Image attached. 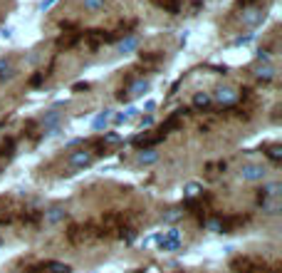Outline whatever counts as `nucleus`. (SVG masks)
Wrapping results in <instances>:
<instances>
[{
    "label": "nucleus",
    "instance_id": "f257e3e1",
    "mask_svg": "<svg viewBox=\"0 0 282 273\" xmlns=\"http://www.w3.org/2000/svg\"><path fill=\"white\" fill-rule=\"evenodd\" d=\"M129 226V219L124 211H107L97 221V239H119L121 229Z\"/></svg>",
    "mask_w": 282,
    "mask_h": 273
},
{
    "label": "nucleus",
    "instance_id": "f03ea898",
    "mask_svg": "<svg viewBox=\"0 0 282 273\" xmlns=\"http://www.w3.org/2000/svg\"><path fill=\"white\" fill-rule=\"evenodd\" d=\"M92 239H97V224H72L67 229V241L75 246H85Z\"/></svg>",
    "mask_w": 282,
    "mask_h": 273
},
{
    "label": "nucleus",
    "instance_id": "7ed1b4c3",
    "mask_svg": "<svg viewBox=\"0 0 282 273\" xmlns=\"http://www.w3.org/2000/svg\"><path fill=\"white\" fill-rule=\"evenodd\" d=\"M116 37H119V32H107V30H87V32H82V42H85L89 50H97L99 45L114 42Z\"/></svg>",
    "mask_w": 282,
    "mask_h": 273
},
{
    "label": "nucleus",
    "instance_id": "20e7f679",
    "mask_svg": "<svg viewBox=\"0 0 282 273\" xmlns=\"http://www.w3.org/2000/svg\"><path fill=\"white\" fill-rule=\"evenodd\" d=\"M265 268V263H260L253 256H238L230 261V271L233 273H260Z\"/></svg>",
    "mask_w": 282,
    "mask_h": 273
},
{
    "label": "nucleus",
    "instance_id": "39448f33",
    "mask_svg": "<svg viewBox=\"0 0 282 273\" xmlns=\"http://www.w3.org/2000/svg\"><path fill=\"white\" fill-rule=\"evenodd\" d=\"M25 273H72V266L62 263V261H40V263L25 268Z\"/></svg>",
    "mask_w": 282,
    "mask_h": 273
},
{
    "label": "nucleus",
    "instance_id": "423d86ee",
    "mask_svg": "<svg viewBox=\"0 0 282 273\" xmlns=\"http://www.w3.org/2000/svg\"><path fill=\"white\" fill-rule=\"evenodd\" d=\"M154 241L159 243L161 251H178L181 248V234H178V229H169V231L154 236Z\"/></svg>",
    "mask_w": 282,
    "mask_h": 273
},
{
    "label": "nucleus",
    "instance_id": "0eeeda50",
    "mask_svg": "<svg viewBox=\"0 0 282 273\" xmlns=\"http://www.w3.org/2000/svg\"><path fill=\"white\" fill-rule=\"evenodd\" d=\"M186 112H188V110H183V107H181V110H176L171 117H166V120L159 124V134H164V137H166L169 132H176V129L181 127V122H183V115H186Z\"/></svg>",
    "mask_w": 282,
    "mask_h": 273
},
{
    "label": "nucleus",
    "instance_id": "6e6552de",
    "mask_svg": "<svg viewBox=\"0 0 282 273\" xmlns=\"http://www.w3.org/2000/svg\"><path fill=\"white\" fill-rule=\"evenodd\" d=\"M82 42V32L77 30V28H72L69 32H62L59 37H57V50H72L75 45H80Z\"/></svg>",
    "mask_w": 282,
    "mask_h": 273
},
{
    "label": "nucleus",
    "instance_id": "1a4fd4ad",
    "mask_svg": "<svg viewBox=\"0 0 282 273\" xmlns=\"http://www.w3.org/2000/svg\"><path fill=\"white\" fill-rule=\"evenodd\" d=\"M92 161H94V152H89V149H80V152L69 154V167L72 169H85Z\"/></svg>",
    "mask_w": 282,
    "mask_h": 273
},
{
    "label": "nucleus",
    "instance_id": "9d476101",
    "mask_svg": "<svg viewBox=\"0 0 282 273\" xmlns=\"http://www.w3.org/2000/svg\"><path fill=\"white\" fill-rule=\"evenodd\" d=\"M265 167L262 164H245L243 169H240V177L245 179V182H262L265 179Z\"/></svg>",
    "mask_w": 282,
    "mask_h": 273
},
{
    "label": "nucleus",
    "instance_id": "9b49d317",
    "mask_svg": "<svg viewBox=\"0 0 282 273\" xmlns=\"http://www.w3.org/2000/svg\"><path fill=\"white\" fill-rule=\"evenodd\" d=\"M213 102H218L223 110H228V107H235V102H238V92L230 90V87H221V90L216 92Z\"/></svg>",
    "mask_w": 282,
    "mask_h": 273
},
{
    "label": "nucleus",
    "instance_id": "f8f14e48",
    "mask_svg": "<svg viewBox=\"0 0 282 273\" xmlns=\"http://www.w3.org/2000/svg\"><path fill=\"white\" fill-rule=\"evenodd\" d=\"M164 139H166V137L159 134V132H156V134L144 132V134H139V137H134V144H136L139 149H154V147H156L159 142H164Z\"/></svg>",
    "mask_w": 282,
    "mask_h": 273
},
{
    "label": "nucleus",
    "instance_id": "ddd939ff",
    "mask_svg": "<svg viewBox=\"0 0 282 273\" xmlns=\"http://www.w3.org/2000/svg\"><path fill=\"white\" fill-rule=\"evenodd\" d=\"M210 104H213V97H210L208 92H196V94H193V107H196V110L205 112V110H210Z\"/></svg>",
    "mask_w": 282,
    "mask_h": 273
},
{
    "label": "nucleus",
    "instance_id": "4468645a",
    "mask_svg": "<svg viewBox=\"0 0 282 273\" xmlns=\"http://www.w3.org/2000/svg\"><path fill=\"white\" fill-rule=\"evenodd\" d=\"M112 117H114L112 112H109V110H104L102 115H97V117H94V122H92V129H94V132H104V129L109 127Z\"/></svg>",
    "mask_w": 282,
    "mask_h": 273
},
{
    "label": "nucleus",
    "instance_id": "2eb2a0df",
    "mask_svg": "<svg viewBox=\"0 0 282 273\" xmlns=\"http://www.w3.org/2000/svg\"><path fill=\"white\" fill-rule=\"evenodd\" d=\"M64 213H67V211H64L62 206H52L50 211H45V216H42V219H45V224L55 226V224H59V221L64 219Z\"/></svg>",
    "mask_w": 282,
    "mask_h": 273
},
{
    "label": "nucleus",
    "instance_id": "dca6fc26",
    "mask_svg": "<svg viewBox=\"0 0 282 273\" xmlns=\"http://www.w3.org/2000/svg\"><path fill=\"white\" fill-rule=\"evenodd\" d=\"M40 219H42V213L35 211V209L18 213V221H20V224H28V226H35V224H40Z\"/></svg>",
    "mask_w": 282,
    "mask_h": 273
},
{
    "label": "nucleus",
    "instance_id": "f3484780",
    "mask_svg": "<svg viewBox=\"0 0 282 273\" xmlns=\"http://www.w3.org/2000/svg\"><path fill=\"white\" fill-rule=\"evenodd\" d=\"M59 120H62V112H59V110H50V112L45 115V120H42V127H45V129L59 127Z\"/></svg>",
    "mask_w": 282,
    "mask_h": 273
},
{
    "label": "nucleus",
    "instance_id": "a211bd4d",
    "mask_svg": "<svg viewBox=\"0 0 282 273\" xmlns=\"http://www.w3.org/2000/svg\"><path fill=\"white\" fill-rule=\"evenodd\" d=\"M136 47H139V40H136L134 35H126V37H124V40L119 42V50H121L124 55H129V52H134Z\"/></svg>",
    "mask_w": 282,
    "mask_h": 273
},
{
    "label": "nucleus",
    "instance_id": "6ab92c4d",
    "mask_svg": "<svg viewBox=\"0 0 282 273\" xmlns=\"http://www.w3.org/2000/svg\"><path fill=\"white\" fill-rule=\"evenodd\" d=\"M156 161H159V152L156 149H141V154H139L141 167H149V164H156Z\"/></svg>",
    "mask_w": 282,
    "mask_h": 273
},
{
    "label": "nucleus",
    "instance_id": "aec40b11",
    "mask_svg": "<svg viewBox=\"0 0 282 273\" xmlns=\"http://www.w3.org/2000/svg\"><path fill=\"white\" fill-rule=\"evenodd\" d=\"M136 115H139V107H126L121 115H116V117H112V120L116 122V124H126L129 120H134Z\"/></svg>",
    "mask_w": 282,
    "mask_h": 273
},
{
    "label": "nucleus",
    "instance_id": "412c9836",
    "mask_svg": "<svg viewBox=\"0 0 282 273\" xmlns=\"http://www.w3.org/2000/svg\"><path fill=\"white\" fill-rule=\"evenodd\" d=\"M200 191H203V186H200L198 182H191V184H186L183 196H186V201H193L196 196H200Z\"/></svg>",
    "mask_w": 282,
    "mask_h": 273
},
{
    "label": "nucleus",
    "instance_id": "4be33fe9",
    "mask_svg": "<svg viewBox=\"0 0 282 273\" xmlns=\"http://www.w3.org/2000/svg\"><path fill=\"white\" fill-rule=\"evenodd\" d=\"M272 196H280V184H262L260 199H272Z\"/></svg>",
    "mask_w": 282,
    "mask_h": 273
},
{
    "label": "nucleus",
    "instance_id": "5701e85b",
    "mask_svg": "<svg viewBox=\"0 0 282 273\" xmlns=\"http://www.w3.org/2000/svg\"><path fill=\"white\" fill-rule=\"evenodd\" d=\"M146 90H149V80H136L126 92H129V97H139V94H144Z\"/></svg>",
    "mask_w": 282,
    "mask_h": 273
},
{
    "label": "nucleus",
    "instance_id": "b1692460",
    "mask_svg": "<svg viewBox=\"0 0 282 273\" xmlns=\"http://www.w3.org/2000/svg\"><path fill=\"white\" fill-rule=\"evenodd\" d=\"M255 77H257L260 82H270V80L275 77V70H272L270 65H265V67H260V70L255 72Z\"/></svg>",
    "mask_w": 282,
    "mask_h": 273
},
{
    "label": "nucleus",
    "instance_id": "393cba45",
    "mask_svg": "<svg viewBox=\"0 0 282 273\" xmlns=\"http://www.w3.org/2000/svg\"><path fill=\"white\" fill-rule=\"evenodd\" d=\"M121 142V134L119 132H104V137H102V144L104 147H112V144H119Z\"/></svg>",
    "mask_w": 282,
    "mask_h": 273
},
{
    "label": "nucleus",
    "instance_id": "a878e982",
    "mask_svg": "<svg viewBox=\"0 0 282 273\" xmlns=\"http://www.w3.org/2000/svg\"><path fill=\"white\" fill-rule=\"evenodd\" d=\"M156 5H161L164 10H169V13H178V8H181V0H154Z\"/></svg>",
    "mask_w": 282,
    "mask_h": 273
},
{
    "label": "nucleus",
    "instance_id": "bb28decb",
    "mask_svg": "<svg viewBox=\"0 0 282 273\" xmlns=\"http://www.w3.org/2000/svg\"><path fill=\"white\" fill-rule=\"evenodd\" d=\"M265 154H267L272 161H280L282 159V147L280 144H270V147H265Z\"/></svg>",
    "mask_w": 282,
    "mask_h": 273
},
{
    "label": "nucleus",
    "instance_id": "cd10ccee",
    "mask_svg": "<svg viewBox=\"0 0 282 273\" xmlns=\"http://www.w3.org/2000/svg\"><path fill=\"white\" fill-rule=\"evenodd\" d=\"M18 219V211H8V209H0V226L5 224H13Z\"/></svg>",
    "mask_w": 282,
    "mask_h": 273
},
{
    "label": "nucleus",
    "instance_id": "c85d7f7f",
    "mask_svg": "<svg viewBox=\"0 0 282 273\" xmlns=\"http://www.w3.org/2000/svg\"><path fill=\"white\" fill-rule=\"evenodd\" d=\"M159 60H161L159 52H141V62H144V65H156Z\"/></svg>",
    "mask_w": 282,
    "mask_h": 273
},
{
    "label": "nucleus",
    "instance_id": "c756f323",
    "mask_svg": "<svg viewBox=\"0 0 282 273\" xmlns=\"http://www.w3.org/2000/svg\"><path fill=\"white\" fill-rule=\"evenodd\" d=\"M45 77H47V72H45V70H40L37 75H32V77H30V87H40Z\"/></svg>",
    "mask_w": 282,
    "mask_h": 273
},
{
    "label": "nucleus",
    "instance_id": "7c9ffc66",
    "mask_svg": "<svg viewBox=\"0 0 282 273\" xmlns=\"http://www.w3.org/2000/svg\"><path fill=\"white\" fill-rule=\"evenodd\" d=\"M89 90V82H77V85H72V92H87Z\"/></svg>",
    "mask_w": 282,
    "mask_h": 273
},
{
    "label": "nucleus",
    "instance_id": "2f4dec72",
    "mask_svg": "<svg viewBox=\"0 0 282 273\" xmlns=\"http://www.w3.org/2000/svg\"><path fill=\"white\" fill-rule=\"evenodd\" d=\"M25 134H28V137H35V122H28V124H25Z\"/></svg>",
    "mask_w": 282,
    "mask_h": 273
},
{
    "label": "nucleus",
    "instance_id": "473e14b6",
    "mask_svg": "<svg viewBox=\"0 0 282 273\" xmlns=\"http://www.w3.org/2000/svg\"><path fill=\"white\" fill-rule=\"evenodd\" d=\"M55 3H57V0H42V5H40V10L45 13V10H50V8H52Z\"/></svg>",
    "mask_w": 282,
    "mask_h": 273
},
{
    "label": "nucleus",
    "instance_id": "72a5a7b5",
    "mask_svg": "<svg viewBox=\"0 0 282 273\" xmlns=\"http://www.w3.org/2000/svg\"><path fill=\"white\" fill-rule=\"evenodd\" d=\"M116 99H119V102H126V99H129V92H126V90H119Z\"/></svg>",
    "mask_w": 282,
    "mask_h": 273
},
{
    "label": "nucleus",
    "instance_id": "f704fd0d",
    "mask_svg": "<svg viewBox=\"0 0 282 273\" xmlns=\"http://www.w3.org/2000/svg\"><path fill=\"white\" fill-rule=\"evenodd\" d=\"M151 124H154V120H151V117H144V120H141V127H144V129H149Z\"/></svg>",
    "mask_w": 282,
    "mask_h": 273
},
{
    "label": "nucleus",
    "instance_id": "c9c22d12",
    "mask_svg": "<svg viewBox=\"0 0 282 273\" xmlns=\"http://www.w3.org/2000/svg\"><path fill=\"white\" fill-rule=\"evenodd\" d=\"M267 58H270L267 50H260V52H257V60H267Z\"/></svg>",
    "mask_w": 282,
    "mask_h": 273
},
{
    "label": "nucleus",
    "instance_id": "e433bc0d",
    "mask_svg": "<svg viewBox=\"0 0 282 273\" xmlns=\"http://www.w3.org/2000/svg\"><path fill=\"white\" fill-rule=\"evenodd\" d=\"M178 216H181V213H178V211H171L169 216H166V221H176V219H178Z\"/></svg>",
    "mask_w": 282,
    "mask_h": 273
},
{
    "label": "nucleus",
    "instance_id": "4c0bfd02",
    "mask_svg": "<svg viewBox=\"0 0 282 273\" xmlns=\"http://www.w3.org/2000/svg\"><path fill=\"white\" fill-rule=\"evenodd\" d=\"M99 5V0H87V8H97Z\"/></svg>",
    "mask_w": 282,
    "mask_h": 273
},
{
    "label": "nucleus",
    "instance_id": "58836bf2",
    "mask_svg": "<svg viewBox=\"0 0 282 273\" xmlns=\"http://www.w3.org/2000/svg\"><path fill=\"white\" fill-rule=\"evenodd\" d=\"M253 3H257V0H240V5H253Z\"/></svg>",
    "mask_w": 282,
    "mask_h": 273
},
{
    "label": "nucleus",
    "instance_id": "ea45409f",
    "mask_svg": "<svg viewBox=\"0 0 282 273\" xmlns=\"http://www.w3.org/2000/svg\"><path fill=\"white\" fill-rule=\"evenodd\" d=\"M0 161H3V154H0Z\"/></svg>",
    "mask_w": 282,
    "mask_h": 273
}]
</instances>
